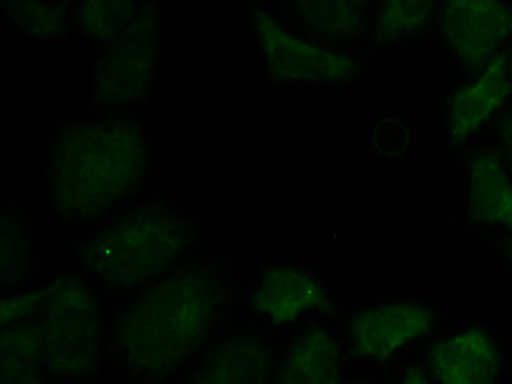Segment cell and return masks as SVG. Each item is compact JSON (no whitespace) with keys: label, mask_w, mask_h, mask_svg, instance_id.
<instances>
[{"label":"cell","mask_w":512,"mask_h":384,"mask_svg":"<svg viewBox=\"0 0 512 384\" xmlns=\"http://www.w3.org/2000/svg\"><path fill=\"white\" fill-rule=\"evenodd\" d=\"M444 38L468 68L490 62L512 35V7L503 0H444Z\"/></svg>","instance_id":"cell-7"},{"label":"cell","mask_w":512,"mask_h":384,"mask_svg":"<svg viewBox=\"0 0 512 384\" xmlns=\"http://www.w3.org/2000/svg\"><path fill=\"white\" fill-rule=\"evenodd\" d=\"M2 13L7 20L34 40H58L72 20L76 0H59L45 5L41 0H2Z\"/></svg>","instance_id":"cell-16"},{"label":"cell","mask_w":512,"mask_h":384,"mask_svg":"<svg viewBox=\"0 0 512 384\" xmlns=\"http://www.w3.org/2000/svg\"><path fill=\"white\" fill-rule=\"evenodd\" d=\"M469 217L512 232V182L496 154L483 153L469 169Z\"/></svg>","instance_id":"cell-13"},{"label":"cell","mask_w":512,"mask_h":384,"mask_svg":"<svg viewBox=\"0 0 512 384\" xmlns=\"http://www.w3.org/2000/svg\"><path fill=\"white\" fill-rule=\"evenodd\" d=\"M436 0H383L374 38L379 44L401 41L425 28Z\"/></svg>","instance_id":"cell-19"},{"label":"cell","mask_w":512,"mask_h":384,"mask_svg":"<svg viewBox=\"0 0 512 384\" xmlns=\"http://www.w3.org/2000/svg\"><path fill=\"white\" fill-rule=\"evenodd\" d=\"M196 227L165 200L126 207L80 243L81 266L112 288L141 287L169 273L196 245Z\"/></svg>","instance_id":"cell-3"},{"label":"cell","mask_w":512,"mask_h":384,"mask_svg":"<svg viewBox=\"0 0 512 384\" xmlns=\"http://www.w3.org/2000/svg\"><path fill=\"white\" fill-rule=\"evenodd\" d=\"M137 0H76L73 26L95 41H114L132 19Z\"/></svg>","instance_id":"cell-17"},{"label":"cell","mask_w":512,"mask_h":384,"mask_svg":"<svg viewBox=\"0 0 512 384\" xmlns=\"http://www.w3.org/2000/svg\"><path fill=\"white\" fill-rule=\"evenodd\" d=\"M160 59L157 0H137L132 19L95 61L93 105L123 108L146 100Z\"/></svg>","instance_id":"cell-5"},{"label":"cell","mask_w":512,"mask_h":384,"mask_svg":"<svg viewBox=\"0 0 512 384\" xmlns=\"http://www.w3.org/2000/svg\"><path fill=\"white\" fill-rule=\"evenodd\" d=\"M300 19L324 37H355L363 26L362 14L352 0H293Z\"/></svg>","instance_id":"cell-18"},{"label":"cell","mask_w":512,"mask_h":384,"mask_svg":"<svg viewBox=\"0 0 512 384\" xmlns=\"http://www.w3.org/2000/svg\"><path fill=\"white\" fill-rule=\"evenodd\" d=\"M0 281L17 287L34 276V248L24 210L3 207L0 221Z\"/></svg>","instance_id":"cell-15"},{"label":"cell","mask_w":512,"mask_h":384,"mask_svg":"<svg viewBox=\"0 0 512 384\" xmlns=\"http://www.w3.org/2000/svg\"><path fill=\"white\" fill-rule=\"evenodd\" d=\"M504 252H506L508 260H510V263L512 264V232L510 239H508V241L504 243Z\"/></svg>","instance_id":"cell-21"},{"label":"cell","mask_w":512,"mask_h":384,"mask_svg":"<svg viewBox=\"0 0 512 384\" xmlns=\"http://www.w3.org/2000/svg\"><path fill=\"white\" fill-rule=\"evenodd\" d=\"M273 368L270 352L253 338L235 337L215 345L197 366L189 383H264Z\"/></svg>","instance_id":"cell-11"},{"label":"cell","mask_w":512,"mask_h":384,"mask_svg":"<svg viewBox=\"0 0 512 384\" xmlns=\"http://www.w3.org/2000/svg\"><path fill=\"white\" fill-rule=\"evenodd\" d=\"M341 379L340 352L333 338L314 329L293 344L278 372L280 383L323 384Z\"/></svg>","instance_id":"cell-14"},{"label":"cell","mask_w":512,"mask_h":384,"mask_svg":"<svg viewBox=\"0 0 512 384\" xmlns=\"http://www.w3.org/2000/svg\"><path fill=\"white\" fill-rule=\"evenodd\" d=\"M352 2L355 3V5L359 7V9H362V7H365L367 3L370 2V0H352Z\"/></svg>","instance_id":"cell-22"},{"label":"cell","mask_w":512,"mask_h":384,"mask_svg":"<svg viewBox=\"0 0 512 384\" xmlns=\"http://www.w3.org/2000/svg\"><path fill=\"white\" fill-rule=\"evenodd\" d=\"M510 94L506 55L494 56L486 72L459 88L451 101L448 128L454 143L465 142L504 104Z\"/></svg>","instance_id":"cell-10"},{"label":"cell","mask_w":512,"mask_h":384,"mask_svg":"<svg viewBox=\"0 0 512 384\" xmlns=\"http://www.w3.org/2000/svg\"><path fill=\"white\" fill-rule=\"evenodd\" d=\"M430 366L439 382L493 383L500 375L501 358L489 334L471 330L434 345Z\"/></svg>","instance_id":"cell-9"},{"label":"cell","mask_w":512,"mask_h":384,"mask_svg":"<svg viewBox=\"0 0 512 384\" xmlns=\"http://www.w3.org/2000/svg\"><path fill=\"white\" fill-rule=\"evenodd\" d=\"M319 285L296 267H270L253 292L252 306L274 323L289 322L319 304Z\"/></svg>","instance_id":"cell-12"},{"label":"cell","mask_w":512,"mask_h":384,"mask_svg":"<svg viewBox=\"0 0 512 384\" xmlns=\"http://www.w3.org/2000/svg\"><path fill=\"white\" fill-rule=\"evenodd\" d=\"M253 27L266 58L268 72L277 81L340 83L358 75L351 58L292 37L263 9H253Z\"/></svg>","instance_id":"cell-6"},{"label":"cell","mask_w":512,"mask_h":384,"mask_svg":"<svg viewBox=\"0 0 512 384\" xmlns=\"http://www.w3.org/2000/svg\"><path fill=\"white\" fill-rule=\"evenodd\" d=\"M499 126L501 140H503L504 144V150H506L508 161H510L512 167V115H507L504 116V118H501Z\"/></svg>","instance_id":"cell-20"},{"label":"cell","mask_w":512,"mask_h":384,"mask_svg":"<svg viewBox=\"0 0 512 384\" xmlns=\"http://www.w3.org/2000/svg\"><path fill=\"white\" fill-rule=\"evenodd\" d=\"M150 143L129 115L66 119L49 153V202L59 217L91 221L143 185Z\"/></svg>","instance_id":"cell-2"},{"label":"cell","mask_w":512,"mask_h":384,"mask_svg":"<svg viewBox=\"0 0 512 384\" xmlns=\"http://www.w3.org/2000/svg\"><path fill=\"white\" fill-rule=\"evenodd\" d=\"M228 299V283L217 264H183L115 316L108 357L139 379H167L199 354Z\"/></svg>","instance_id":"cell-1"},{"label":"cell","mask_w":512,"mask_h":384,"mask_svg":"<svg viewBox=\"0 0 512 384\" xmlns=\"http://www.w3.org/2000/svg\"><path fill=\"white\" fill-rule=\"evenodd\" d=\"M423 306L397 305L367 310L352 324V341L359 354L386 358L432 327Z\"/></svg>","instance_id":"cell-8"},{"label":"cell","mask_w":512,"mask_h":384,"mask_svg":"<svg viewBox=\"0 0 512 384\" xmlns=\"http://www.w3.org/2000/svg\"><path fill=\"white\" fill-rule=\"evenodd\" d=\"M45 380L90 378L102 343L100 304L77 274L56 278L33 292Z\"/></svg>","instance_id":"cell-4"}]
</instances>
